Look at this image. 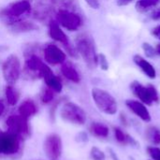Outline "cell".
Masks as SVG:
<instances>
[{
	"label": "cell",
	"mask_w": 160,
	"mask_h": 160,
	"mask_svg": "<svg viewBox=\"0 0 160 160\" xmlns=\"http://www.w3.org/2000/svg\"><path fill=\"white\" fill-rule=\"evenodd\" d=\"M75 49L89 68H95L98 66V53H97L95 41L90 35L86 33L78 35L75 39Z\"/></svg>",
	"instance_id": "obj_1"
},
{
	"label": "cell",
	"mask_w": 160,
	"mask_h": 160,
	"mask_svg": "<svg viewBox=\"0 0 160 160\" xmlns=\"http://www.w3.org/2000/svg\"><path fill=\"white\" fill-rule=\"evenodd\" d=\"M31 10L32 5L29 0H19L0 9V20L8 26L15 22L23 20L22 17L29 14Z\"/></svg>",
	"instance_id": "obj_2"
},
{
	"label": "cell",
	"mask_w": 160,
	"mask_h": 160,
	"mask_svg": "<svg viewBox=\"0 0 160 160\" xmlns=\"http://www.w3.org/2000/svg\"><path fill=\"white\" fill-rule=\"evenodd\" d=\"M91 95L95 105L100 112L108 115H113L117 112V102L109 92L94 87L91 91Z\"/></svg>",
	"instance_id": "obj_3"
},
{
	"label": "cell",
	"mask_w": 160,
	"mask_h": 160,
	"mask_svg": "<svg viewBox=\"0 0 160 160\" xmlns=\"http://www.w3.org/2000/svg\"><path fill=\"white\" fill-rule=\"evenodd\" d=\"M61 118L68 123L76 126H82L86 122V113L84 110L78 104L67 101L60 109Z\"/></svg>",
	"instance_id": "obj_4"
},
{
	"label": "cell",
	"mask_w": 160,
	"mask_h": 160,
	"mask_svg": "<svg viewBox=\"0 0 160 160\" xmlns=\"http://www.w3.org/2000/svg\"><path fill=\"white\" fill-rule=\"evenodd\" d=\"M130 89L135 97H137L141 102L145 105L151 106L153 103L159 102V95L156 87L152 84L143 85L138 81H134L130 83Z\"/></svg>",
	"instance_id": "obj_5"
},
{
	"label": "cell",
	"mask_w": 160,
	"mask_h": 160,
	"mask_svg": "<svg viewBox=\"0 0 160 160\" xmlns=\"http://www.w3.org/2000/svg\"><path fill=\"white\" fill-rule=\"evenodd\" d=\"M22 73L21 60L16 54H9L2 65V74L8 84L13 85L18 82Z\"/></svg>",
	"instance_id": "obj_6"
},
{
	"label": "cell",
	"mask_w": 160,
	"mask_h": 160,
	"mask_svg": "<svg viewBox=\"0 0 160 160\" xmlns=\"http://www.w3.org/2000/svg\"><path fill=\"white\" fill-rule=\"evenodd\" d=\"M6 126L8 131L15 134L20 138V140L26 139L30 134L28 119L21 116L20 114H13L8 116L6 120Z\"/></svg>",
	"instance_id": "obj_7"
},
{
	"label": "cell",
	"mask_w": 160,
	"mask_h": 160,
	"mask_svg": "<svg viewBox=\"0 0 160 160\" xmlns=\"http://www.w3.org/2000/svg\"><path fill=\"white\" fill-rule=\"evenodd\" d=\"M57 22L68 31H77L82 24L81 16L69 9L60 8L56 13Z\"/></svg>",
	"instance_id": "obj_8"
},
{
	"label": "cell",
	"mask_w": 160,
	"mask_h": 160,
	"mask_svg": "<svg viewBox=\"0 0 160 160\" xmlns=\"http://www.w3.org/2000/svg\"><path fill=\"white\" fill-rule=\"evenodd\" d=\"M49 36L53 40L63 44L69 55H71L72 57H77L78 52H77L75 47H73L70 44L67 34L62 30V28L60 27V24L57 22V21H51L50 22V23H49Z\"/></svg>",
	"instance_id": "obj_9"
},
{
	"label": "cell",
	"mask_w": 160,
	"mask_h": 160,
	"mask_svg": "<svg viewBox=\"0 0 160 160\" xmlns=\"http://www.w3.org/2000/svg\"><path fill=\"white\" fill-rule=\"evenodd\" d=\"M63 143L59 135L52 133L46 137L43 142V150L50 160H58L62 155Z\"/></svg>",
	"instance_id": "obj_10"
},
{
	"label": "cell",
	"mask_w": 160,
	"mask_h": 160,
	"mask_svg": "<svg viewBox=\"0 0 160 160\" xmlns=\"http://www.w3.org/2000/svg\"><path fill=\"white\" fill-rule=\"evenodd\" d=\"M20 149V138L8 131L0 133V154L12 156Z\"/></svg>",
	"instance_id": "obj_11"
},
{
	"label": "cell",
	"mask_w": 160,
	"mask_h": 160,
	"mask_svg": "<svg viewBox=\"0 0 160 160\" xmlns=\"http://www.w3.org/2000/svg\"><path fill=\"white\" fill-rule=\"evenodd\" d=\"M43 55L45 61L52 66L62 65L63 63L66 62L67 59L66 52L57 45L52 43H49L44 47Z\"/></svg>",
	"instance_id": "obj_12"
},
{
	"label": "cell",
	"mask_w": 160,
	"mask_h": 160,
	"mask_svg": "<svg viewBox=\"0 0 160 160\" xmlns=\"http://www.w3.org/2000/svg\"><path fill=\"white\" fill-rule=\"evenodd\" d=\"M40 78H43L47 87L52 89L54 93H61L63 90V83L61 79L56 76L52 68L44 63L42 68H40Z\"/></svg>",
	"instance_id": "obj_13"
},
{
	"label": "cell",
	"mask_w": 160,
	"mask_h": 160,
	"mask_svg": "<svg viewBox=\"0 0 160 160\" xmlns=\"http://www.w3.org/2000/svg\"><path fill=\"white\" fill-rule=\"evenodd\" d=\"M25 66H24V70L26 74L29 75L30 78H40V68L44 65V62L41 60V58L36 54H29L25 56Z\"/></svg>",
	"instance_id": "obj_14"
},
{
	"label": "cell",
	"mask_w": 160,
	"mask_h": 160,
	"mask_svg": "<svg viewBox=\"0 0 160 160\" xmlns=\"http://www.w3.org/2000/svg\"><path fill=\"white\" fill-rule=\"evenodd\" d=\"M126 105L134 114H136L143 122L148 123L151 121V114L147 110L145 104H143L142 102L134 99H128L126 101Z\"/></svg>",
	"instance_id": "obj_15"
},
{
	"label": "cell",
	"mask_w": 160,
	"mask_h": 160,
	"mask_svg": "<svg viewBox=\"0 0 160 160\" xmlns=\"http://www.w3.org/2000/svg\"><path fill=\"white\" fill-rule=\"evenodd\" d=\"M133 61L138 68L150 79L154 80L157 78V70L152 64H150L146 59H144L140 54H135L133 56Z\"/></svg>",
	"instance_id": "obj_16"
},
{
	"label": "cell",
	"mask_w": 160,
	"mask_h": 160,
	"mask_svg": "<svg viewBox=\"0 0 160 160\" xmlns=\"http://www.w3.org/2000/svg\"><path fill=\"white\" fill-rule=\"evenodd\" d=\"M11 32L15 34H21V33H29L33 31H37L38 29V25L36 24L33 22L26 21V20H21L18 22H15L8 26Z\"/></svg>",
	"instance_id": "obj_17"
},
{
	"label": "cell",
	"mask_w": 160,
	"mask_h": 160,
	"mask_svg": "<svg viewBox=\"0 0 160 160\" xmlns=\"http://www.w3.org/2000/svg\"><path fill=\"white\" fill-rule=\"evenodd\" d=\"M61 72L67 80H68L74 83H79L82 80L81 75L79 73V71L77 70V68L69 62H65L62 64Z\"/></svg>",
	"instance_id": "obj_18"
},
{
	"label": "cell",
	"mask_w": 160,
	"mask_h": 160,
	"mask_svg": "<svg viewBox=\"0 0 160 160\" xmlns=\"http://www.w3.org/2000/svg\"><path fill=\"white\" fill-rule=\"evenodd\" d=\"M18 112L21 116L29 119L30 117L34 116L38 112V107L33 100L26 99L19 106Z\"/></svg>",
	"instance_id": "obj_19"
},
{
	"label": "cell",
	"mask_w": 160,
	"mask_h": 160,
	"mask_svg": "<svg viewBox=\"0 0 160 160\" xmlns=\"http://www.w3.org/2000/svg\"><path fill=\"white\" fill-rule=\"evenodd\" d=\"M89 130L93 136L97 138H100V139L107 138L110 133L109 128L105 124L99 123V122H93L89 128Z\"/></svg>",
	"instance_id": "obj_20"
},
{
	"label": "cell",
	"mask_w": 160,
	"mask_h": 160,
	"mask_svg": "<svg viewBox=\"0 0 160 160\" xmlns=\"http://www.w3.org/2000/svg\"><path fill=\"white\" fill-rule=\"evenodd\" d=\"M114 136L116 141L122 145H128V144H130L131 146L138 145V142L135 141V139H133L128 134L125 133L120 128H114Z\"/></svg>",
	"instance_id": "obj_21"
},
{
	"label": "cell",
	"mask_w": 160,
	"mask_h": 160,
	"mask_svg": "<svg viewBox=\"0 0 160 160\" xmlns=\"http://www.w3.org/2000/svg\"><path fill=\"white\" fill-rule=\"evenodd\" d=\"M160 4V0H138L136 2V10L140 13L147 12Z\"/></svg>",
	"instance_id": "obj_22"
},
{
	"label": "cell",
	"mask_w": 160,
	"mask_h": 160,
	"mask_svg": "<svg viewBox=\"0 0 160 160\" xmlns=\"http://www.w3.org/2000/svg\"><path fill=\"white\" fill-rule=\"evenodd\" d=\"M5 96L7 102L9 106H15L20 98V94L18 90L10 84H8L5 88Z\"/></svg>",
	"instance_id": "obj_23"
},
{
	"label": "cell",
	"mask_w": 160,
	"mask_h": 160,
	"mask_svg": "<svg viewBox=\"0 0 160 160\" xmlns=\"http://www.w3.org/2000/svg\"><path fill=\"white\" fill-rule=\"evenodd\" d=\"M145 136L148 142L154 145L160 144V129L157 127H149L145 131Z\"/></svg>",
	"instance_id": "obj_24"
},
{
	"label": "cell",
	"mask_w": 160,
	"mask_h": 160,
	"mask_svg": "<svg viewBox=\"0 0 160 160\" xmlns=\"http://www.w3.org/2000/svg\"><path fill=\"white\" fill-rule=\"evenodd\" d=\"M53 98H54V92L52 89H50L49 87L44 89L40 95V99L43 104L51 103L53 100Z\"/></svg>",
	"instance_id": "obj_25"
},
{
	"label": "cell",
	"mask_w": 160,
	"mask_h": 160,
	"mask_svg": "<svg viewBox=\"0 0 160 160\" xmlns=\"http://www.w3.org/2000/svg\"><path fill=\"white\" fill-rule=\"evenodd\" d=\"M90 157L93 160H105V154L96 146H93L91 148Z\"/></svg>",
	"instance_id": "obj_26"
},
{
	"label": "cell",
	"mask_w": 160,
	"mask_h": 160,
	"mask_svg": "<svg viewBox=\"0 0 160 160\" xmlns=\"http://www.w3.org/2000/svg\"><path fill=\"white\" fill-rule=\"evenodd\" d=\"M142 50L145 53V55L149 58H153L157 55V52H156V49L148 42H143L142 43Z\"/></svg>",
	"instance_id": "obj_27"
},
{
	"label": "cell",
	"mask_w": 160,
	"mask_h": 160,
	"mask_svg": "<svg viewBox=\"0 0 160 160\" xmlns=\"http://www.w3.org/2000/svg\"><path fill=\"white\" fill-rule=\"evenodd\" d=\"M98 66H99L102 70L109 69V62H108L105 54H103V53L98 54Z\"/></svg>",
	"instance_id": "obj_28"
},
{
	"label": "cell",
	"mask_w": 160,
	"mask_h": 160,
	"mask_svg": "<svg viewBox=\"0 0 160 160\" xmlns=\"http://www.w3.org/2000/svg\"><path fill=\"white\" fill-rule=\"evenodd\" d=\"M147 153L153 160H160V148L157 146H149Z\"/></svg>",
	"instance_id": "obj_29"
},
{
	"label": "cell",
	"mask_w": 160,
	"mask_h": 160,
	"mask_svg": "<svg viewBox=\"0 0 160 160\" xmlns=\"http://www.w3.org/2000/svg\"><path fill=\"white\" fill-rule=\"evenodd\" d=\"M75 0H52V3H56L59 6L63 7V8L68 9V8H70Z\"/></svg>",
	"instance_id": "obj_30"
},
{
	"label": "cell",
	"mask_w": 160,
	"mask_h": 160,
	"mask_svg": "<svg viewBox=\"0 0 160 160\" xmlns=\"http://www.w3.org/2000/svg\"><path fill=\"white\" fill-rule=\"evenodd\" d=\"M75 140L78 142H88V135L85 132H80L76 135Z\"/></svg>",
	"instance_id": "obj_31"
},
{
	"label": "cell",
	"mask_w": 160,
	"mask_h": 160,
	"mask_svg": "<svg viewBox=\"0 0 160 160\" xmlns=\"http://www.w3.org/2000/svg\"><path fill=\"white\" fill-rule=\"evenodd\" d=\"M85 2L87 3V5L94 8V9H98L99 7H100V3H99V0H85Z\"/></svg>",
	"instance_id": "obj_32"
},
{
	"label": "cell",
	"mask_w": 160,
	"mask_h": 160,
	"mask_svg": "<svg viewBox=\"0 0 160 160\" xmlns=\"http://www.w3.org/2000/svg\"><path fill=\"white\" fill-rule=\"evenodd\" d=\"M151 19L154 20V21H158V20H160V7L156 8L152 11V13H151Z\"/></svg>",
	"instance_id": "obj_33"
},
{
	"label": "cell",
	"mask_w": 160,
	"mask_h": 160,
	"mask_svg": "<svg viewBox=\"0 0 160 160\" xmlns=\"http://www.w3.org/2000/svg\"><path fill=\"white\" fill-rule=\"evenodd\" d=\"M151 34H152L155 38H157L158 39H160V24L159 25H158V26H156L155 28H153Z\"/></svg>",
	"instance_id": "obj_34"
},
{
	"label": "cell",
	"mask_w": 160,
	"mask_h": 160,
	"mask_svg": "<svg viewBox=\"0 0 160 160\" xmlns=\"http://www.w3.org/2000/svg\"><path fill=\"white\" fill-rule=\"evenodd\" d=\"M133 0H117V6L119 7H124L128 4H130Z\"/></svg>",
	"instance_id": "obj_35"
},
{
	"label": "cell",
	"mask_w": 160,
	"mask_h": 160,
	"mask_svg": "<svg viewBox=\"0 0 160 160\" xmlns=\"http://www.w3.org/2000/svg\"><path fill=\"white\" fill-rule=\"evenodd\" d=\"M108 151H109V153H110V156L112 157V158L113 160H119L118 159V158H117V156H116V154L112 150V149H108Z\"/></svg>",
	"instance_id": "obj_36"
},
{
	"label": "cell",
	"mask_w": 160,
	"mask_h": 160,
	"mask_svg": "<svg viewBox=\"0 0 160 160\" xmlns=\"http://www.w3.org/2000/svg\"><path fill=\"white\" fill-rule=\"evenodd\" d=\"M4 112H5V105H4L3 101L0 100V117L2 116V114L4 113Z\"/></svg>",
	"instance_id": "obj_37"
},
{
	"label": "cell",
	"mask_w": 160,
	"mask_h": 160,
	"mask_svg": "<svg viewBox=\"0 0 160 160\" xmlns=\"http://www.w3.org/2000/svg\"><path fill=\"white\" fill-rule=\"evenodd\" d=\"M156 52H157V54H158V55H160V43L159 44H158V46H157V48H156Z\"/></svg>",
	"instance_id": "obj_38"
}]
</instances>
